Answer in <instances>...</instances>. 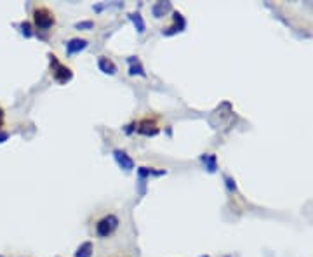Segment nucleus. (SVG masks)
Instances as JSON below:
<instances>
[{
  "label": "nucleus",
  "mask_w": 313,
  "mask_h": 257,
  "mask_svg": "<svg viewBox=\"0 0 313 257\" xmlns=\"http://www.w3.org/2000/svg\"><path fill=\"white\" fill-rule=\"evenodd\" d=\"M49 59H51V66H52V77H54L56 82L59 84H66L72 80L73 73L72 70L68 68V66L61 65V63L58 61V58H56L54 54H49Z\"/></svg>",
  "instance_id": "nucleus-1"
},
{
  "label": "nucleus",
  "mask_w": 313,
  "mask_h": 257,
  "mask_svg": "<svg viewBox=\"0 0 313 257\" xmlns=\"http://www.w3.org/2000/svg\"><path fill=\"white\" fill-rule=\"evenodd\" d=\"M118 228V217L113 214H108L96 224V233L100 238H108Z\"/></svg>",
  "instance_id": "nucleus-2"
},
{
  "label": "nucleus",
  "mask_w": 313,
  "mask_h": 257,
  "mask_svg": "<svg viewBox=\"0 0 313 257\" xmlns=\"http://www.w3.org/2000/svg\"><path fill=\"white\" fill-rule=\"evenodd\" d=\"M33 19H35V24H37L38 30L42 31H47L49 28L54 24V14L51 12V10L47 9V7H38V9H35L33 12Z\"/></svg>",
  "instance_id": "nucleus-3"
},
{
  "label": "nucleus",
  "mask_w": 313,
  "mask_h": 257,
  "mask_svg": "<svg viewBox=\"0 0 313 257\" xmlns=\"http://www.w3.org/2000/svg\"><path fill=\"white\" fill-rule=\"evenodd\" d=\"M113 158H115V162H117V165L122 169V171L129 172V171H132V169H134V160H132V158L129 157L125 151L115 150L113 151Z\"/></svg>",
  "instance_id": "nucleus-4"
},
{
  "label": "nucleus",
  "mask_w": 313,
  "mask_h": 257,
  "mask_svg": "<svg viewBox=\"0 0 313 257\" xmlns=\"http://www.w3.org/2000/svg\"><path fill=\"white\" fill-rule=\"evenodd\" d=\"M87 45H89V42H87L86 38H70V40L66 42V54L73 56L77 54V52L84 51Z\"/></svg>",
  "instance_id": "nucleus-5"
},
{
  "label": "nucleus",
  "mask_w": 313,
  "mask_h": 257,
  "mask_svg": "<svg viewBox=\"0 0 313 257\" xmlns=\"http://www.w3.org/2000/svg\"><path fill=\"white\" fill-rule=\"evenodd\" d=\"M186 28V21L185 17L181 16V12H174V26L172 28H167V30L164 31V35H174L178 33V31H183Z\"/></svg>",
  "instance_id": "nucleus-6"
},
{
  "label": "nucleus",
  "mask_w": 313,
  "mask_h": 257,
  "mask_svg": "<svg viewBox=\"0 0 313 257\" xmlns=\"http://www.w3.org/2000/svg\"><path fill=\"white\" fill-rule=\"evenodd\" d=\"M98 66H100L101 72L106 73V75H115V73H117V66L108 58H104V56H101V58L98 59Z\"/></svg>",
  "instance_id": "nucleus-7"
},
{
  "label": "nucleus",
  "mask_w": 313,
  "mask_h": 257,
  "mask_svg": "<svg viewBox=\"0 0 313 257\" xmlns=\"http://www.w3.org/2000/svg\"><path fill=\"white\" fill-rule=\"evenodd\" d=\"M138 132L143 134V136H157L158 134V127L153 122H148V120H143L141 124H139L138 127Z\"/></svg>",
  "instance_id": "nucleus-8"
},
{
  "label": "nucleus",
  "mask_w": 313,
  "mask_h": 257,
  "mask_svg": "<svg viewBox=\"0 0 313 257\" xmlns=\"http://www.w3.org/2000/svg\"><path fill=\"white\" fill-rule=\"evenodd\" d=\"M129 61V75H139V77H143L145 79L146 77V72L143 70V66L139 65V61H138V58H129L127 59Z\"/></svg>",
  "instance_id": "nucleus-9"
},
{
  "label": "nucleus",
  "mask_w": 313,
  "mask_h": 257,
  "mask_svg": "<svg viewBox=\"0 0 313 257\" xmlns=\"http://www.w3.org/2000/svg\"><path fill=\"white\" fill-rule=\"evenodd\" d=\"M129 19L132 21V24L136 26L138 33H145L146 24H145V21H143V16H141V14H139V12H131V14H129Z\"/></svg>",
  "instance_id": "nucleus-10"
},
{
  "label": "nucleus",
  "mask_w": 313,
  "mask_h": 257,
  "mask_svg": "<svg viewBox=\"0 0 313 257\" xmlns=\"http://www.w3.org/2000/svg\"><path fill=\"white\" fill-rule=\"evenodd\" d=\"M93 244L91 242H84L82 245H80L79 249H77V252H75V257H91L93 256Z\"/></svg>",
  "instance_id": "nucleus-11"
},
{
  "label": "nucleus",
  "mask_w": 313,
  "mask_h": 257,
  "mask_svg": "<svg viewBox=\"0 0 313 257\" xmlns=\"http://www.w3.org/2000/svg\"><path fill=\"white\" fill-rule=\"evenodd\" d=\"M152 10L155 17H162L167 10H171V2H157Z\"/></svg>",
  "instance_id": "nucleus-12"
},
{
  "label": "nucleus",
  "mask_w": 313,
  "mask_h": 257,
  "mask_svg": "<svg viewBox=\"0 0 313 257\" xmlns=\"http://www.w3.org/2000/svg\"><path fill=\"white\" fill-rule=\"evenodd\" d=\"M200 162H202L204 165H206V169L209 172H214L217 169V165H216V157L214 155H202L200 157Z\"/></svg>",
  "instance_id": "nucleus-13"
},
{
  "label": "nucleus",
  "mask_w": 313,
  "mask_h": 257,
  "mask_svg": "<svg viewBox=\"0 0 313 257\" xmlns=\"http://www.w3.org/2000/svg\"><path fill=\"white\" fill-rule=\"evenodd\" d=\"M138 175L141 179H146V177H150V175H165V171H153V169H150V167H139Z\"/></svg>",
  "instance_id": "nucleus-14"
},
{
  "label": "nucleus",
  "mask_w": 313,
  "mask_h": 257,
  "mask_svg": "<svg viewBox=\"0 0 313 257\" xmlns=\"http://www.w3.org/2000/svg\"><path fill=\"white\" fill-rule=\"evenodd\" d=\"M19 28H21V33H23L26 38H30L31 35H33V31H31V24L28 23V21H23V23L19 24Z\"/></svg>",
  "instance_id": "nucleus-15"
},
{
  "label": "nucleus",
  "mask_w": 313,
  "mask_h": 257,
  "mask_svg": "<svg viewBox=\"0 0 313 257\" xmlns=\"http://www.w3.org/2000/svg\"><path fill=\"white\" fill-rule=\"evenodd\" d=\"M77 30H93L94 28V21H80V23H75Z\"/></svg>",
  "instance_id": "nucleus-16"
},
{
  "label": "nucleus",
  "mask_w": 313,
  "mask_h": 257,
  "mask_svg": "<svg viewBox=\"0 0 313 257\" xmlns=\"http://www.w3.org/2000/svg\"><path fill=\"white\" fill-rule=\"evenodd\" d=\"M7 139H9V134H7V132H3V130H0V144H2V143H5Z\"/></svg>",
  "instance_id": "nucleus-17"
},
{
  "label": "nucleus",
  "mask_w": 313,
  "mask_h": 257,
  "mask_svg": "<svg viewBox=\"0 0 313 257\" xmlns=\"http://www.w3.org/2000/svg\"><path fill=\"white\" fill-rule=\"evenodd\" d=\"M132 127H134V125H127V127H125V132H127V134H131L132 132V130H134V129H132Z\"/></svg>",
  "instance_id": "nucleus-18"
},
{
  "label": "nucleus",
  "mask_w": 313,
  "mask_h": 257,
  "mask_svg": "<svg viewBox=\"0 0 313 257\" xmlns=\"http://www.w3.org/2000/svg\"><path fill=\"white\" fill-rule=\"evenodd\" d=\"M2 118H3V111H2V108H0V122H2Z\"/></svg>",
  "instance_id": "nucleus-19"
},
{
  "label": "nucleus",
  "mask_w": 313,
  "mask_h": 257,
  "mask_svg": "<svg viewBox=\"0 0 313 257\" xmlns=\"http://www.w3.org/2000/svg\"><path fill=\"white\" fill-rule=\"evenodd\" d=\"M200 257H209V256H200Z\"/></svg>",
  "instance_id": "nucleus-20"
},
{
  "label": "nucleus",
  "mask_w": 313,
  "mask_h": 257,
  "mask_svg": "<svg viewBox=\"0 0 313 257\" xmlns=\"http://www.w3.org/2000/svg\"><path fill=\"white\" fill-rule=\"evenodd\" d=\"M0 257H2V256H0Z\"/></svg>",
  "instance_id": "nucleus-21"
}]
</instances>
